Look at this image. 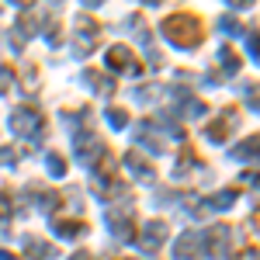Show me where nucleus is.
I'll use <instances>...</instances> for the list:
<instances>
[{"label":"nucleus","instance_id":"nucleus-1","mask_svg":"<svg viewBox=\"0 0 260 260\" xmlns=\"http://www.w3.org/2000/svg\"><path fill=\"white\" fill-rule=\"evenodd\" d=\"M163 35L177 49H194L201 42V21L194 14H174V18L163 21Z\"/></svg>","mask_w":260,"mask_h":260},{"label":"nucleus","instance_id":"nucleus-2","mask_svg":"<svg viewBox=\"0 0 260 260\" xmlns=\"http://www.w3.org/2000/svg\"><path fill=\"white\" fill-rule=\"evenodd\" d=\"M7 125H11V132L21 136V139H35V136H42V115L31 111V108H18Z\"/></svg>","mask_w":260,"mask_h":260},{"label":"nucleus","instance_id":"nucleus-3","mask_svg":"<svg viewBox=\"0 0 260 260\" xmlns=\"http://www.w3.org/2000/svg\"><path fill=\"white\" fill-rule=\"evenodd\" d=\"M108 66L111 70H118L121 77H136V73H142V62L125 49V45H115L111 52H108Z\"/></svg>","mask_w":260,"mask_h":260},{"label":"nucleus","instance_id":"nucleus-4","mask_svg":"<svg viewBox=\"0 0 260 260\" xmlns=\"http://www.w3.org/2000/svg\"><path fill=\"white\" fill-rule=\"evenodd\" d=\"M236 125H240V115H236L233 108H225L219 118H215L212 125H208V128H205V136H208L212 142H222L225 136H229V132H233V128H236Z\"/></svg>","mask_w":260,"mask_h":260},{"label":"nucleus","instance_id":"nucleus-5","mask_svg":"<svg viewBox=\"0 0 260 260\" xmlns=\"http://www.w3.org/2000/svg\"><path fill=\"white\" fill-rule=\"evenodd\" d=\"M167 240V222H146V229H142V236H139V243H142V250H160V243Z\"/></svg>","mask_w":260,"mask_h":260},{"label":"nucleus","instance_id":"nucleus-6","mask_svg":"<svg viewBox=\"0 0 260 260\" xmlns=\"http://www.w3.org/2000/svg\"><path fill=\"white\" fill-rule=\"evenodd\" d=\"M125 167H128V174L139 180H149L153 177V167H149V160H142L139 149H132V153H125Z\"/></svg>","mask_w":260,"mask_h":260},{"label":"nucleus","instance_id":"nucleus-7","mask_svg":"<svg viewBox=\"0 0 260 260\" xmlns=\"http://www.w3.org/2000/svg\"><path fill=\"white\" fill-rule=\"evenodd\" d=\"M201 243L198 233H184L177 240V260H198V253H194V246Z\"/></svg>","mask_w":260,"mask_h":260},{"label":"nucleus","instance_id":"nucleus-8","mask_svg":"<svg viewBox=\"0 0 260 260\" xmlns=\"http://www.w3.org/2000/svg\"><path fill=\"white\" fill-rule=\"evenodd\" d=\"M229 156L233 160H260V136H253V139H246L243 146H236Z\"/></svg>","mask_w":260,"mask_h":260},{"label":"nucleus","instance_id":"nucleus-9","mask_svg":"<svg viewBox=\"0 0 260 260\" xmlns=\"http://www.w3.org/2000/svg\"><path fill=\"white\" fill-rule=\"evenodd\" d=\"M28 257H31V260H35V257L49 260V257H56V250H52L49 243H42V240H28Z\"/></svg>","mask_w":260,"mask_h":260},{"label":"nucleus","instance_id":"nucleus-10","mask_svg":"<svg viewBox=\"0 0 260 260\" xmlns=\"http://www.w3.org/2000/svg\"><path fill=\"white\" fill-rule=\"evenodd\" d=\"M56 233L62 240H77V236H83V222H56Z\"/></svg>","mask_w":260,"mask_h":260},{"label":"nucleus","instance_id":"nucleus-11","mask_svg":"<svg viewBox=\"0 0 260 260\" xmlns=\"http://www.w3.org/2000/svg\"><path fill=\"white\" fill-rule=\"evenodd\" d=\"M180 115H184V118H201V115H205V104L194 101V98H187L184 104H180Z\"/></svg>","mask_w":260,"mask_h":260},{"label":"nucleus","instance_id":"nucleus-12","mask_svg":"<svg viewBox=\"0 0 260 260\" xmlns=\"http://www.w3.org/2000/svg\"><path fill=\"white\" fill-rule=\"evenodd\" d=\"M45 163H49V174H52V177H62V174H66V160H62L59 153H49Z\"/></svg>","mask_w":260,"mask_h":260},{"label":"nucleus","instance_id":"nucleus-13","mask_svg":"<svg viewBox=\"0 0 260 260\" xmlns=\"http://www.w3.org/2000/svg\"><path fill=\"white\" fill-rule=\"evenodd\" d=\"M219 62H222L225 73H236V70H240V56H236V52H219Z\"/></svg>","mask_w":260,"mask_h":260},{"label":"nucleus","instance_id":"nucleus-14","mask_svg":"<svg viewBox=\"0 0 260 260\" xmlns=\"http://www.w3.org/2000/svg\"><path fill=\"white\" fill-rule=\"evenodd\" d=\"M108 121H111V128H125V125H128V118H125L121 108H111V111H108Z\"/></svg>","mask_w":260,"mask_h":260},{"label":"nucleus","instance_id":"nucleus-15","mask_svg":"<svg viewBox=\"0 0 260 260\" xmlns=\"http://www.w3.org/2000/svg\"><path fill=\"white\" fill-rule=\"evenodd\" d=\"M4 90H11V70H7V62H0V94Z\"/></svg>","mask_w":260,"mask_h":260},{"label":"nucleus","instance_id":"nucleus-16","mask_svg":"<svg viewBox=\"0 0 260 260\" xmlns=\"http://www.w3.org/2000/svg\"><path fill=\"white\" fill-rule=\"evenodd\" d=\"M222 28H225V35H240V24H236L233 18H225V21H222Z\"/></svg>","mask_w":260,"mask_h":260},{"label":"nucleus","instance_id":"nucleus-17","mask_svg":"<svg viewBox=\"0 0 260 260\" xmlns=\"http://www.w3.org/2000/svg\"><path fill=\"white\" fill-rule=\"evenodd\" d=\"M250 52H253L257 62H260V31H257V35H250Z\"/></svg>","mask_w":260,"mask_h":260},{"label":"nucleus","instance_id":"nucleus-18","mask_svg":"<svg viewBox=\"0 0 260 260\" xmlns=\"http://www.w3.org/2000/svg\"><path fill=\"white\" fill-rule=\"evenodd\" d=\"M7 215H11V201H7L4 194H0V222L7 219Z\"/></svg>","mask_w":260,"mask_h":260},{"label":"nucleus","instance_id":"nucleus-19","mask_svg":"<svg viewBox=\"0 0 260 260\" xmlns=\"http://www.w3.org/2000/svg\"><path fill=\"white\" fill-rule=\"evenodd\" d=\"M14 160H18V156H14L11 149H0V163H14Z\"/></svg>","mask_w":260,"mask_h":260}]
</instances>
